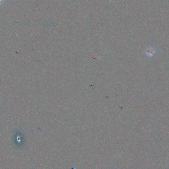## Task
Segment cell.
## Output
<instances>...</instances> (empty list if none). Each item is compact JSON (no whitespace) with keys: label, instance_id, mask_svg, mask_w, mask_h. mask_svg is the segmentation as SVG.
<instances>
[{"label":"cell","instance_id":"1","mask_svg":"<svg viewBox=\"0 0 169 169\" xmlns=\"http://www.w3.org/2000/svg\"><path fill=\"white\" fill-rule=\"evenodd\" d=\"M155 51L152 49H149L146 51V54L148 56H152L154 55Z\"/></svg>","mask_w":169,"mask_h":169},{"label":"cell","instance_id":"2","mask_svg":"<svg viewBox=\"0 0 169 169\" xmlns=\"http://www.w3.org/2000/svg\"><path fill=\"white\" fill-rule=\"evenodd\" d=\"M5 0H0V7L3 6V5L4 4Z\"/></svg>","mask_w":169,"mask_h":169}]
</instances>
